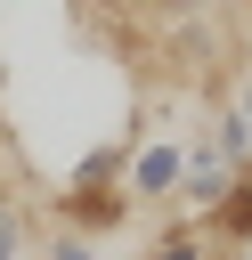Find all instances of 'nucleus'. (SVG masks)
I'll use <instances>...</instances> for the list:
<instances>
[{
  "mask_svg": "<svg viewBox=\"0 0 252 260\" xmlns=\"http://www.w3.org/2000/svg\"><path fill=\"white\" fill-rule=\"evenodd\" d=\"M179 171H187V138H138L130 146V162H122V195L130 203H163V195H179Z\"/></svg>",
  "mask_w": 252,
  "mask_h": 260,
  "instance_id": "obj_1",
  "label": "nucleus"
},
{
  "mask_svg": "<svg viewBox=\"0 0 252 260\" xmlns=\"http://www.w3.org/2000/svg\"><path fill=\"white\" fill-rule=\"evenodd\" d=\"M236 187H244V171H236L211 138H195V146H187V171H179V203H187V211H219Z\"/></svg>",
  "mask_w": 252,
  "mask_h": 260,
  "instance_id": "obj_2",
  "label": "nucleus"
},
{
  "mask_svg": "<svg viewBox=\"0 0 252 260\" xmlns=\"http://www.w3.org/2000/svg\"><path fill=\"white\" fill-rule=\"evenodd\" d=\"M130 211H138V203H130L122 187H65V195H57V228H73V236H89V244L114 236V228H130Z\"/></svg>",
  "mask_w": 252,
  "mask_h": 260,
  "instance_id": "obj_3",
  "label": "nucleus"
},
{
  "mask_svg": "<svg viewBox=\"0 0 252 260\" xmlns=\"http://www.w3.org/2000/svg\"><path fill=\"white\" fill-rule=\"evenodd\" d=\"M41 260H98V244H89V236H73V228H57Z\"/></svg>",
  "mask_w": 252,
  "mask_h": 260,
  "instance_id": "obj_4",
  "label": "nucleus"
},
{
  "mask_svg": "<svg viewBox=\"0 0 252 260\" xmlns=\"http://www.w3.org/2000/svg\"><path fill=\"white\" fill-rule=\"evenodd\" d=\"M0 260H24V211H0Z\"/></svg>",
  "mask_w": 252,
  "mask_h": 260,
  "instance_id": "obj_5",
  "label": "nucleus"
},
{
  "mask_svg": "<svg viewBox=\"0 0 252 260\" xmlns=\"http://www.w3.org/2000/svg\"><path fill=\"white\" fill-rule=\"evenodd\" d=\"M236 114H244V122H252V81H244V89H236Z\"/></svg>",
  "mask_w": 252,
  "mask_h": 260,
  "instance_id": "obj_6",
  "label": "nucleus"
},
{
  "mask_svg": "<svg viewBox=\"0 0 252 260\" xmlns=\"http://www.w3.org/2000/svg\"><path fill=\"white\" fill-rule=\"evenodd\" d=\"M106 8H146V0H106Z\"/></svg>",
  "mask_w": 252,
  "mask_h": 260,
  "instance_id": "obj_7",
  "label": "nucleus"
},
{
  "mask_svg": "<svg viewBox=\"0 0 252 260\" xmlns=\"http://www.w3.org/2000/svg\"><path fill=\"white\" fill-rule=\"evenodd\" d=\"M0 211H8V203H0Z\"/></svg>",
  "mask_w": 252,
  "mask_h": 260,
  "instance_id": "obj_8",
  "label": "nucleus"
}]
</instances>
